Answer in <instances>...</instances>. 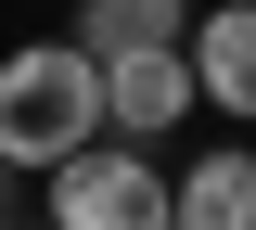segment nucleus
Returning <instances> with one entry per match:
<instances>
[{"mask_svg": "<svg viewBox=\"0 0 256 230\" xmlns=\"http://www.w3.org/2000/svg\"><path fill=\"white\" fill-rule=\"evenodd\" d=\"M90 141H102V64L77 38L0 51V166H13V179H52V166L90 154Z\"/></svg>", "mask_w": 256, "mask_h": 230, "instance_id": "nucleus-1", "label": "nucleus"}, {"mask_svg": "<svg viewBox=\"0 0 256 230\" xmlns=\"http://www.w3.org/2000/svg\"><path fill=\"white\" fill-rule=\"evenodd\" d=\"M38 192H52V205H38L52 230H180V179H166L141 141H90V154H64Z\"/></svg>", "mask_w": 256, "mask_h": 230, "instance_id": "nucleus-2", "label": "nucleus"}, {"mask_svg": "<svg viewBox=\"0 0 256 230\" xmlns=\"http://www.w3.org/2000/svg\"><path fill=\"white\" fill-rule=\"evenodd\" d=\"M180 115H205L192 102V51H102V141H141L154 154Z\"/></svg>", "mask_w": 256, "mask_h": 230, "instance_id": "nucleus-3", "label": "nucleus"}, {"mask_svg": "<svg viewBox=\"0 0 256 230\" xmlns=\"http://www.w3.org/2000/svg\"><path fill=\"white\" fill-rule=\"evenodd\" d=\"M180 51H192V102L230 115V128H256V0H205Z\"/></svg>", "mask_w": 256, "mask_h": 230, "instance_id": "nucleus-4", "label": "nucleus"}, {"mask_svg": "<svg viewBox=\"0 0 256 230\" xmlns=\"http://www.w3.org/2000/svg\"><path fill=\"white\" fill-rule=\"evenodd\" d=\"M180 230H256V141H218L180 166Z\"/></svg>", "mask_w": 256, "mask_h": 230, "instance_id": "nucleus-5", "label": "nucleus"}, {"mask_svg": "<svg viewBox=\"0 0 256 230\" xmlns=\"http://www.w3.org/2000/svg\"><path fill=\"white\" fill-rule=\"evenodd\" d=\"M192 38V0H77V51H180Z\"/></svg>", "mask_w": 256, "mask_h": 230, "instance_id": "nucleus-6", "label": "nucleus"}, {"mask_svg": "<svg viewBox=\"0 0 256 230\" xmlns=\"http://www.w3.org/2000/svg\"><path fill=\"white\" fill-rule=\"evenodd\" d=\"M0 230H52V218H0Z\"/></svg>", "mask_w": 256, "mask_h": 230, "instance_id": "nucleus-7", "label": "nucleus"}, {"mask_svg": "<svg viewBox=\"0 0 256 230\" xmlns=\"http://www.w3.org/2000/svg\"><path fill=\"white\" fill-rule=\"evenodd\" d=\"M0 192H13V166H0Z\"/></svg>", "mask_w": 256, "mask_h": 230, "instance_id": "nucleus-8", "label": "nucleus"}, {"mask_svg": "<svg viewBox=\"0 0 256 230\" xmlns=\"http://www.w3.org/2000/svg\"><path fill=\"white\" fill-rule=\"evenodd\" d=\"M244 141H256V128H244Z\"/></svg>", "mask_w": 256, "mask_h": 230, "instance_id": "nucleus-9", "label": "nucleus"}]
</instances>
